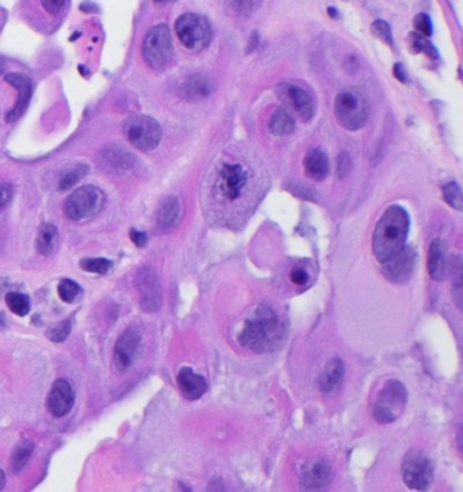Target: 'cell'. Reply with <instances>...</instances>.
I'll list each match as a JSON object with an SVG mask.
<instances>
[{"label": "cell", "instance_id": "cell-1", "mask_svg": "<svg viewBox=\"0 0 463 492\" xmlns=\"http://www.w3.org/2000/svg\"><path fill=\"white\" fill-rule=\"evenodd\" d=\"M285 336V327L268 304L257 306L240 332L238 342L247 350L264 354L277 350Z\"/></svg>", "mask_w": 463, "mask_h": 492}, {"label": "cell", "instance_id": "cell-2", "mask_svg": "<svg viewBox=\"0 0 463 492\" xmlns=\"http://www.w3.org/2000/svg\"><path fill=\"white\" fill-rule=\"evenodd\" d=\"M409 216L402 206L393 205L384 211L372 235V251L381 263L398 254L407 243Z\"/></svg>", "mask_w": 463, "mask_h": 492}, {"label": "cell", "instance_id": "cell-3", "mask_svg": "<svg viewBox=\"0 0 463 492\" xmlns=\"http://www.w3.org/2000/svg\"><path fill=\"white\" fill-rule=\"evenodd\" d=\"M70 4L71 0H19V11L29 26L49 34L64 22Z\"/></svg>", "mask_w": 463, "mask_h": 492}, {"label": "cell", "instance_id": "cell-4", "mask_svg": "<svg viewBox=\"0 0 463 492\" xmlns=\"http://www.w3.org/2000/svg\"><path fill=\"white\" fill-rule=\"evenodd\" d=\"M408 392L404 384L398 380H390L383 385L377 400L372 406L374 419L382 423H393L397 420L407 407Z\"/></svg>", "mask_w": 463, "mask_h": 492}, {"label": "cell", "instance_id": "cell-5", "mask_svg": "<svg viewBox=\"0 0 463 492\" xmlns=\"http://www.w3.org/2000/svg\"><path fill=\"white\" fill-rule=\"evenodd\" d=\"M143 57L157 71L164 69L173 57V40L167 25L159 24L150 28L143 42Z\"/></svg>", "mask_w": 463, "mask_h": 492}, {"label": "cell", "instance_id": "cell-6", "mask_svg": "<svg viewBox=\"0 0 463 492\" xmlns=\"http://www.w3.org/2000/svg\"><path fill=\"white\" fill-rule=\"evenodd\" d=\"M105 194L95 186H83L72 192L64 202V213L72 221L90 219L101 212Z\"/></svg>", "mask_w": 463, "mask_h": 492}, {"label": "cell", "instance_id": "cell-7", "mask_svg": "<svg viewBox=\"0 0 463 492\" xmlns=\"http://www.w3.org/2000/svg\"><path fill=\"white\" fill-rule=\"evenodd\" d=\"M334 114L345 129L354 132L361 129L368 118L366 99L354 91H343L334 101Z\"/></svg>", "mask_w": 463, "mask_h": 492}, {"label": "cell", "instance_id": "cell-8", "mask_svg": "<svg viewBox=\"0 0 463 492\" xmlns=\"http://www.w3.org/2000/svg\"><path fill=\"white\" fill-rule=\"evenodd\" d=\"M180 42L189 51H201L211 42L212 30L208 21L197 14H184L175 22Z\"/></svg>", "mask_w": 463, "mask_h": 492}, {"label": "cell", "instance_id": "cell-9", "mask_svg": "<svg viewBox=\"0 0 463 492\" xmlns=\"http://www.w3.org/2000/svg\"><path fill=\"white\" fill-rule=\"evenodd\" d=\"M125 136L140 151H152L162 138L159 124L147 115H134L125 121Z\"/></svg>", "mask_w": 463, "mask_h": 492}, {"label": "cell", "instance_id": "cell-10", "mask_svg": "<svg viewBox=\"0 0 463 492\" xmlns=\"http://www.w3.org/2000/svg\"><path fill=\"white\" fill-rule=\"evenodd\" d=\"M402 479L413 491H425L434 479L431 460L420 450H410L402 461Z\"/></svg>", "mask_w": 463, "mask_h": 492}, {"label": "cell", "instance_id": "cell-11", "mask_svg": "<svg viewBox=\"0 0 463 492\" xmlns=\"http://www.w3.org/2000/svg\"><path fill=\"white\" fill-rule=\"evenodd\" d=\"M277 94L287 111H292L301 121L307 122L314 115V102L311 97L298 85L290 83H281L277 87Z\"/></svg>", "mask_w": 463, "mask_h": 492}, {"label": "cell", "instance_id": "cell-12", "mask_svg": "<svg viewBox=\"0 0 463 492\" xmlns=\"http://www.w3.org/2000/svg\"><path fill=\"white\" fill-rule=\"evenodd\" d=\"M136 284L143 311L150 313L157 312L162 304V289L155 272L151 269L140 270L137 274Z\"/></svg>", "mask_w": 463, "mask_h": 492}, {"label": "cell", "instance_id": "cell-13", "mask_svg": "<svg viewBox=\"0 0 463 492\" xmlns=\"http://www.w3.org/2000/svg\"><path fill=\"white\" fill-rule=\"evenodd\" d=\"M247 183V174L241 164H224L219 177V190L221 197L234 202L241 197Z\"/></svg>", "mask_w": 463, "mask_h": 492}, {"label": "cell", "instance_id": "cell-14", "mask_svg": "<svg viewBox=\"0 0 463 492\" xmlns=\"http://www.w3.org/2000/svg\"><path fill=\"white\" fill-rule=\"evenodd\" d=\"M414 261V251L410 247L405 246L398 254L382 263V273L393 284H404L413 273Z\"/></svg>", "mask_w": 463, "mask_h": 492}, {"label": "cell", "instance_id": "cell-15", "mask_svg": "<svg viewBox=\"0 0 463 492\" xmlns=\"http://www.w3.org/2000/svg\"><path fill=\"white\" fill-rule=\"evenodd\" d=\"M75 402V392L72 385L65 379L56 380L49 395H48V409L56 418L67 415Z\"/></svg>", "mask_w": 463, "mask_h": 492}, {"label": "cell", "instance_id": "cell-16", "mask_svg": "<svg viewBox=\"0 0 463 492\" xmlns=\"http://www.w3.org/2000/svg\"><path fill=\"white\" fill-rule=\"evenodd\" d=\"M140 331L131 327L117 341L114 347V365L118 370H127L131 366L140 345Z\"/></svg>", "mask_w": 463, "mask_h": 492}, {"label": "cell", "instance_id": "cell-17", "mask_svg": "<svg viewBox=\"0 0 463 492\" xmlns=\"http://www.w3.org/2000/svg\"><path fill=\"white\" fill-rule=\"evenodd\" d=\"M331 479L330 465L325 460L317 459L304 466L300 483L303 490L318 491L325 489Z\"/></svg>", "mask_w": 463, "mask_h": 492}, {"label": "cell", "instance_id": "cell-18", "mask_svg": "<svg viewBox=\"0 0 463 492\" xmlns=\"http://www.w3.org/2000/svg\"><path fill=\"white\" fill-rule=\"evenodd\" d=\"M177 383L181 393L191 402L200 399L208 388L205 379L200 375H196L191 368H182L180 370L177 376Z\"/></svg>", "mask_w": 463, "mask_h": 492}, {"label": "cell", "instance_id": "cell-19", "mask_svg": "<svg viewBox=\"0 0 463 492\" xmlns=\"http://www.w3.org/2000/svg\"><path fill=\"white\" fill-rule=\"evenodd\" d=\"M428 273L432 279L443 281L448 273L447 246L441 239H435L428 251Z\"/></svg>", "mask_w": 463, "mask_h": 492}, {"label": "cell", "instance_id": "cell-20", "mask_svg": "<svg viewBox=\"0 0 463 492\" xmlns=\"http://www.w3.org/2000/svg\"><path fill=\"white\" fill-rule=\"evenodd\" d=\"M344 375H345L344 362L340 358L330 359L320 376L318 384L321 392L325 395H333L334 392H337L343 384Z\"/></svg>", "mask_w": 463, "mask_h": 492}, {"label": "cell", "instance_id": "cell-21", "mask_svg": "<svg viewBox=\"0 0 463 492\" xmlns=\"http://www.w3.org/2000/svg\"><path fill=\"white\" fill-rule=\"evenodd\" d=\"M6 81L11 85H14L18 91V102L14 110H11L10 114L7 115V121H15L17 118L21 117V114L28 106L29 99L31 95V81L24 74H10L6 78Z\"/></svg>", "mask_w": 463, "mask_h": 492}, {"label": "cell", "instance_id": "cell-22", "mask_svg": "<svg viewBox=\"0 0 463 492\" xmlns=\"http://www.w3.org/2000/svg\"><path fill=\"white\" fill-rule=\"evenodd\" d=\"M303 164L306 174L315 181H324L329 174V161L327 154L322 149L315 148L310 151L306 155Z\"/></svg>", "mask_w": 463, "mask_h": 492}, {"label": "cell", "instance_id": "cell-23", "mask_svg": "<svg viewBox=\"0 0 463 492\" xmlns=\"http://www.w3.org/2000/svg\"><path fill=\"white\" fill-rule=\"evenodd\" d=\"M180 216H181V206L178 199L175 197H168L158 211L157 215L158 227L164 231L171 229L178 222Z\"/></svg>", "mask_w": 463, "mask_h": 492}, {"label": "cell", "instance_id": "cell-24", "mask_svg": "<svg viewBox=\"0 0 463 492\" xmlns=\"http://www.w3.org/2000/svg\"><path fill=\"white\" fill-rule=\"evenodd\" d=\"M269 129L274 136H287L295 131V120L285 109H277L269 120Z\"/></svg>", "mask_w": 463, "mask_h": 492}, {"label": "cell", "instance_id": "cell-25", "mask_svg": "<svg viewBox=\"0 0 463 492\" xmlns=\"http://www.w3.org/2000/svg\"><path fill=\"white\" fill-rule=\"evenodd\" d=\"M57 239H58V233H57V228L55 225L45 224L38 232V236L36 240V248L41 255L49 256L55 252Z\"/></svg>", "mask_w": 463, "mask_h": 492}, {"label": "cell", "instance_id": "cell-26", "mask_svg": "<svg viewBox=\"0 0 463 492\" xmlns=\"http://www.w3.org/2000/svg\"><path fill=\"white\" fill-rule=\"evenodd\" d=\"M34 450V443L30 439H22L14 449L13 452V468L15 472H19L21 469L25 468V465L28 464L30 456L33 454Z\"/></svg>", "mask_w": 463, "mask_h": 492}, {"label": "cell", "instance_id": "cell-27", "mask_svg": "<svg viewBox=\"0 0 463 492\" xmlns=\"http://www.w3.org/2000/svg\"><path fill=\"white\" fill-rule=\"evenodd\" d=\"M87 172H88V167L84 165V164H79V165L68 170L67 172H64L60 177L58 189L60 190H68V189L74 188L77 183H79L82 181Z\"/></svg>", "mask_w": 463, "mask_h": 492}, {"label": "cell", "instance_id": "cell-28", "mask_svg": "<svg viewBox=\"0 0 463 492\" xmlns=\"http://www.w3.org/2000/svg\"><path fill=\"white\" fill-rule=\"evenodd\" d=\"M6 304L13 313L17 316H26L30 311V301L28 296L17 292H11L6 296Z\"/></svg>", "mask_w": 463, "mask_h": 492}, {"label": "cell", "instance_id": "cell-29", "mask_svg": "<svg viewBox=\"0 0 463 492\" xmlns=\"http://www.w3.org/2000/svg\"><path fill=\"white\" fill-rule=\"evenodd\" d=\"M57 293H58V297L64 302L67 304H71L74 301L77 300L81 293H82V289L81 286L72 281V279H63L58 286H57Z\"/></svg>", "mask_w": 463, "mask_h": 492}, {"label": "cell", "instance_id": "cell-30", "mask_svg": "<svg viewBox=\"0 0 463 492\" xmlns=\"http://www.w3.org/2000/svg\"><path fill=\"white\" fill-rule=\"evenodd\" d=\"M409 45L413 49V52H416V54H425L432 58L437 57V51H436L435 47L424 35L411 33L409 35Z\"/></svg>", "mask_w": 463, "mask_h": 492}, {"label": "cell", "instance_id": "cell-31", "mask_svg": "<svg viewBox=\"0 0 463 492\" xmlns=\"http://www.w3.org/2000/svg\"><path fill=\"white\" fill-rule=\"evenodd\" d=\"M443 197L446 199V202L457 209V211H462L463 208V197L462 190L460 188L458 183L455 182H450L443 188Z\"/></svg>", "mask_w": 463, "mask_h": 492}, {"label": "cell", "instance_id": "cell-32", "mask_svg": "<svg viewBox=\"0 0 463 492\" xmlns=\"http://www.w3.org/2000/svg\"><path fill=\"white\" fill-rule=\"evenodd\" d=\"M84 272L93 274H107L111 268V262L105 258H87L81 262Z\"/></svg>", "mask_w": 463, "mask_h": 492}, {"label": "cell", "instance_id": "cell-33", "mask_svg": "<svg viewBox=\"0 0 463 492\" xmlns=\"http://www.w3.org/2000/svg\"><path fill=\"white\" fill-rule=\"evenodd\" d=\"M372 34L383 41L387 45H393V34H391V28L389 26L387 22L384 21H375L371 26Z\"/></svg>", "mask_w": 463, "mask_h": 492}, {"label": "cell", "instance_id": "cell-34", "mask_svg": "<svg viewBox=\"0 0 463 492\" xmlns=\"http://www.w3.org/2000/svg\"><path fill=\"white\" fill-rule=\"evenodd\" d=\"M71 331V320H64L49 331V338L54 342H63L67 339Z\"/></svg>", "mask_w": 463, "mask_h": 492}, {"label": "cell", "instance_id": "cell-35", "mask_svg": "<svg viewBox=\"0 0 463 492\" xmlns=\"http://www.w3.org/2000/svg\"><path fill=\"white\" fill-rule=\"evenodd\" d=\"M414 28L416 30L424 35V37H430L432 34V22L430 19V17L427 14H418L414 18Z\"/></svg>", "mask_w": 463, "mask_h": 492}, {"label": "cell", "instance_id": "cell-36", "mask_svg": "<svg viewBox=\"0 0 463 492\" xmlns=\"http://www.w3.org/2000/svg\"><path fill=\"white\" fill-rule=\"evenodd\" d=\"M14 189L8 183H0V211L4 209L13 199Z\"/></svg>", "mask_w": 463, "mask_h": 492}, {"label": "cell", "instance_id": "cell-37", "mask_svg": "<svg viewBox=\"0 0 463 492\" xmlns=\"http://www.w3.org/2000/svg\"><path fill=\"white\" fill-rule=\"evenodd\" d=\"M291 281L297 286H303L308 282V274L301 266H295L291 272Z\"/></svg>", "mask_w": 463, "mask_h": 492}, {"label": "cell", "instance_id": "cell-38", "mask_svg": "<svg viewBox=\"0 0 463 492\" xmlns=\"http://www.w3.org/2000/svg\"><path fill=\"white\" fill-rule=\"evenodd\" d=\"M210 87L207 85V81L203 79H191V83L187 87L188 91H191V94H198V95H204L205 92H208Z\"/></svg>", "mask_w": 463, "mask_h": 492}, {"label": "cell", "instance_id": "cell-39", "mask_svg": "<svg viewBox=\"0 0 463 492\" xmlns=\"http://www.w3.org/2000/svg\"><path fill=\"white\" fill-rule=\"evenodd\" d=\"M130 235H131V240H132L137 247L146 246V243H147V235H146L144 232L132 229Z\"/></svg>", "mask_w": 463, "mask_h": 492}, {"label": "cell", "instance_id": "cell-40", "mask_svg": "<svg viewBox=\"0 0 463 492\" xmlns=\"http://www.w3.org/2000/svg\"><path fill=\"white\" fill-rule=\"evenodd\" d=\"M394 75L401 81V82H405L407 76H405V72H404V67L401 64H397L394 67Z\"/></svg>", "mask_w": 463, "mask_h": 492}, {"label": "cell", "instance_id": "cell-41", "mask_svg": "<svg viewBox=\"0 0 463 492\" xmlns=\"http://www.w3.org/2000/svg\"><path fill=\"white\" fill-rule=\"evenodd\" d=\"M4 486H6V476H4V472L0 468V491L4 490Z\"/></svg>", "mask_w": 463, "mask_h": 492}, {"label": "cell", "instance_id": "cell-42", "mask_svg": "<svg viewBox=\"0 0 463 492\" xmlns=\"http://www.w3.org/2000/svg\"><path fill=\"white\" fill-rule=\"evenodd\" d=\"M4 21H6V14H4V11L0 8V31H1V28H3Z\"/></svg>", "mask_w": 463, "mask_h": 492}, {"label": "cell", "instance_id": "cell-43", "mask_svg": "<svg viewBox=\"0 0 463 492\" xmlns=\"http://www.w3.org/2000/svg\"><path fill=\"white\" fill-rule=\"evenodd\" d=\"M329 14H330V17H334V18H337L338 17V13H337V10L336 8H329Z\"/></svg>", "mask_w": 463, "mask_h": 492}, {"label": "cell", "instance_id": "cell-44", "mask_svg": "<svg viewBox=\"0 0 463 492\" xmlns=\"http://www.w3.org/2000/svg\"><path fill=\"white\" fill-rule=\"evenodd\" d=\"M157 1H159V3H166V1H173V0H157Z\"/></svg>", "mask_w": 463, "mask_h": 492}]
</instances>
